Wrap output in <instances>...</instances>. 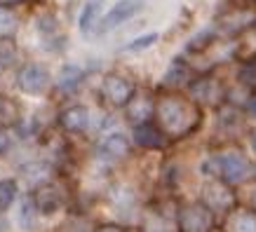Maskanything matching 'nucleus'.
<instances>
[{
  "mask_svg": "<svg viewBox=\"0 0 256 232\" xmlns=\"http://www.w3.org/2000/svg\"><path fill=\"white\" fill-rule=\"evenodd\" d=\"M190 96L195 103H216L221 96V89L212 77H198L190 82Z\"/></svg>",
  "mask_w": 256,
  "mask_h": 232,
  "instance_id": "13",
  "label": "nucleus"
},
{
  "mask_svg": "<svg viewBox=\"0 0 256 232\" xmlns=\"http://www.w3.org/2000/svg\"><path fill=\"white\" fill-rule=\"evenodd\" d=\"M96 153H99L101 160L118 162V160H124L127 155L132 153V143H130V139H127L124 134L113 132V134H106V136L99 141Z\"/></svg>",
  "mask_w": 256,
  "mask_h": 232,
  "instance_id": "8",
  "label": "nucleus"
},
{
  "mask_svg": "<svg viewBox=\"0 0 256 232\" xmlns=\"http://www.w3.org/2000/svg\"><path fill=\"white\" fill-rule=\"evenodd\" d=\"M158 40H160L158 33H146V35H139V38H134L132 42H127L122 49L124 52H144V49H150Z\"/></svg>",
  "mask_w": 256,
  "mask_h": 232,
  "instance_id": "21",
  "label": "nucleus"
},
{
  "mask_svg": "<svg viewBox=\"0 0 256 232\" xmlns=\"http://www.w3.org/2000/svg\"><path fill=\"white\" fill-rule=\"evenodd\" d=\"M16 26H19L16 14L8 5H0V38H12L16 33Z\"/></svg>",
  "mask_w": 256,
  "mask_h": 232,
  "instance_id": "18",
  "label": "nucleus"
},
{
  "mask_svg": "<svg viewBox=\"0 0 256 232\" xmlns=\"http://www.w3.org/2000/svg\"><path fill=\"white\" fill-rule=\"evenodd\" d=\"M16 197V181L12 178H2L0 181V211H5L12 207V202Z\"/></svg>",
  "mask_w": 256,
  "mask_h": 232,
  "instance_id": "20",
  "label": "nucleus"
},
{
  "mask_svg": "<svg viewBox=\"0 0 256 232\" xmlns=\"http://www.w3.org/2000/svg\"><path fill=\"white\" fill-rule=\"evenodd\" d=\"M235 230L256 232V211H240L235 216Z\"/></svg>",
  "mask_w": 256,
  "mask_h": 232,
  "instance_id": "22",
  "label": "nucleus"
},
{
  "mask_svg": "<svg viewBox=\"0 0 256 232\" xmlns=\"http://www.w3.org/2000/svg\"><path fill=\"white\" fill-rule=\"evenodd\" d=\"M252 204H254V209H256V193L252 195Z\"/></svg>",
  "mask_w": 256,
  "mask_h": 232,
  "instance_id": "30",
  "label": "nucleus"
},
{
  "mask_svg": "<svg viewBox=\"0 0 256 232\" xmlns=\"http://www.w3.org/2000/svg\"><path fill=\"white\" fill-rule=\"evenodd\" d=\"M19 120V106L8 96H0V127H10Z\"/></svg>",
  "mask_w": 256,
  "mask_h": 232,
  "instance_id": "19",
  "label": "nucleus"
},
{
  "mask_svg": "<svg viewBox=\"0 0 256 232\" xmlns=\"http://www.w3.org/2000/svg\"><path fill=\"white\" fill-rule=\"evenodd\" d=\"M252 146H254V150H256V136H254V141H252Z\"/></svg>",
  "mask_w": 256,
  "mask_h": 232,
  "instance_id": "31",
  "label": "nucleus"
},
{
  "mask_svg": "<svg viewBox=\"0 0 256 232\" xmlns=\"http://www.w3.org/2000/svg\"><path fill=\"white\" fill-rule=\"evenodd\" d=\"M176 221H178V230H186V232H204V230H212V225H214L212 211L202 202L181 207Z\"/></svg>",
  "mask_w": 256,
  "mask_h": 232,
  "instance_id": "5",
  "label": "nucleus"
},
{
  "mask_svg": "<svg viewBox=\"0 0 256 232\" xmlns=\"http://www.w3.org/2000/svg\"><path fill=\"white\" fill-rule=\"evenodd\" d=\"M90 120H92V113L87 106H68L66 110H62V115H59V124H62L66 132L70 134H82L87 132V127H90Z\"/></svg>",
  "mask_w": 256,
  "mask_h": 232,
  "instance_id": "10",
  "label": "nucleus"
},
{
  "mask_svg": "<svg viewBox=\"0 0 256 232\" xmlns=\"http://www.w3.org/2000/svg\"><path fill=\"white\" fill-rule=\"evenodd\" d=\"M240 82H244L247 87H256V61L242 63V68H240Z\"/></svg>",
  "mask_w": 256,
  "mask_h": 232,
  "instance_id": "26",
  "label": "nucleus"
},
{
  "mask_svg": "<svg viewBox=\"0 0 256 232\" xmlns=\"http://www.w3.org/2000/svg\"><path fill=\"white\" fill-rule=\"evenodd\" d=\"M212 42H214V31H202V33H198L195 38H190L188 49H190V52H200V49H207Z\"/></svg>",
  "mask_w": 256,
  "mask_h": 232,
  "instance_id": "23",
  "label": "nucleus"
},
{
  "mask_svg": "<svg viewBox=\"0 0 256 232\" xmlns=\"http://www.w3.org/2000/svg\"><path fill=\"white\" fill-rule=\"evenodd\" d=\"M10 146H12V139H10V134L5 132V127H0V157L8 153Z\"/></svg>",
  "mask_w": 256,
  "mask_h": 232,
  "instance_id": "27",
  "label": "nucleus"
},
{
  "mask_svg": "<svg viewBox=\"0 0 256 232\" xmlns=\"http://www.w3.org/2000/svg\"><path fill=\"white\" fill-rule=\"evenodd\" d=\"M132 139L134 143L139 148H146V150H158V148H164L167 146V139H164V132L160 127L146 120V122H139L134 124L132 129Z\"/></svg>",
  "mask_w": 256,
  "mask_h": 232,
  "instance_id": "9",
  "label": "nucleus"
},
{
  "mask_svg": "<svg viewBox=\"0 0 256 232\" xmlns=\"http://www.w3.org/2000/svg\"><path fill=\"white\" fill-rule=\"evenodd\" d=\"M144 7H146V2H144V0H120V2H116V5L108 9V14L101 16L96 33L116 31L118 26H122L124 21H130V19H134L136 14H141Z\"/></svg>",
  "mask_w": 256,
  "mask_h": 232,
  "instance_id": "4",
  "label": "nucleus"
},
{
  "mask_svg": "<svg viewBox=\"0 0 256 232\" xmlns=\"http://www.w3.org/2000/svg\"><path fill=\"white\" fill-rule=\"evenodd\" d=\"M247 113H249V115H252V117H256V96H254V99H252V101H249V103H247Z\"/></svg>",
  "mask_w": 256,
  "mask_h": 232,
  "instance_id": "28",
  "label": "nucleus"
},
{
  "mask_svg": "<svg viewBox=\"0 0 256 232\" xmlns=\"http://www.w3.org/2000/svg\"><path fill=\"white\" fill-rule=\"evenodd\" d=\"M19 221H22V225H26V228H31L33 225V221H36V204H33V197H28V200L22 202Z\"/></svg>",
  "mask_w": 256,
  "mask_h": 232,
  "instance_id": "25",
  "label": "nucleus"
},
{
  "mask_svg": "<svg viewBox=\"0 0 256 232\" xmlns=\"http://www.w3.org/2000/svg\"><path fill=\"white\" fill-rule=\"evenodd\" d=\"M12 2H19V0H0V5H12Z\"/></svg>",
  "mask_w": 256,
  "mask_h": 232,
  "instance_id": "29",
  "label": "nucleus"
},
{
  "mask_svg": "<svg viewBox=\"0 0 256 232\" xmlns=\"http://www.w3.org/2000/svg\"><path fill=\"white\" fill-rule=\"evenodd\" d=\"M16 49L12 45V40L10 38H0V68H8L12 59H14Z\"/></svg>",
  "mask_w": 256,
  "mask_h": 232,
  "instance_id": "24",
  "label": "nucleus"
},
{
  "mask_svg": "<svg viewBox=\"0 0 256 232\" xmlns=\"http://www.w3.org/2000/svg\"><path fill=\"white\" fill-rule=\"evenodd\" d=\"M62 193L56 190L54 186H42L36 190L33 195V204H36V211H40L42 216H52L62 209Z\"/></svg>",
  "mask_w": 256,
  "mask_h": 232,
  "instance_id": "12",
  "label": "nucleus"
},
{
  "mask_svg": "<svg viewBox=\"0 0 256 232\" xmlns=\"http://www.w3.org/2000/svg\"><path fill=\"white\" fill-rule=\"evenodd\" d=\"M101 12H104V0H87L82 12L78 16V28L80 33L90 38V35H96V28H99L101 21Z\"/></svg>",
  "mask_w": 256,
  "mask_h": 232,
  "instance_id": "11",
  "label": "nucleus"
},
{
  "mask_svg": "<svg viewBox=\"0 0 256 232\" xmlns=\"http://www.w3.org/2000/svg\"><path fill=\"white\" fill-rule=\"evenodd\" d=\"M134 92H136V87H134L132 80L118 75V73H108V75H104V80H101V94H104V99L108 101L110 106H116V108H124V103L132 99Z\"/></svg>",
  "mask_w": 256,
  "mask_h": 232,
  "instance_id": "6",
  "label": "nucleus"
},
{
  "mask_svg": "<svg viewBox=\"0 0 256 232\" xmlns=\"http://www.w3.org/2000/svg\"><path fill=\"white\" fill-rule=\"evenodd\" d=\"M202 174H216L224 183H244L252 176V164L242 153L230 150V153L216 155L200 167Z\"/></svg>",
  "mask_w": 256,
  "mask_h": 232,
  "instance_id": "2",
  "label": "nucleus"
},
{
  "mask_svg": "<svg viewBox=\"0 0 256 232\" xmlns=\"http://www.w3.org/2000/svg\"><path fill=\"white\" fill-rule=\"evenodd\" d=\"M254 21H256L254 12H249V9H235V12H230V14L221 16L218 26H221L224 31H228V33H242L244 28L254 26Z\"/></svg>",
  "mask_w": 256,
  "mask_h": 232,
  "instance_id": "15",
  "label": "nucleus"
},
{
  "mask_svg": "<svg viewBox=\"0 0 256 232\" xmlns=\"http://www.w3.org/2000/svg\"><path fill=\"white\" fill-rule=\"evenodd\" d=\"M124 108H127V117H130L134 124H139V122L150 120V115H153L156 106H153V101L148 99V96H141V94L134 92L132 99L124 103Z\"/></svg>",
  "mask_w": 256,
  "mask_h": 232,
  "instance_id": "14",
  "label": "nucleus"
},
{
  "mask_svg": "<svg viewBox=\"0 0 256 232\" xmlns=\"http://www.w3.org/2000/svg\"><path fill=\"white\" fill-rule=\"evenodd\" d=\"M16 87L24 94H42L50 87V73L40 63H26L16 73Z\"/></svg>",
  "mask_w": 256,
  "mask_h": 232,
  "instance_id": "7",
  "label": "nucleus"
},
{
  "mask_svg": "<svg viewBox=\"0 0 256 232\" xmlns=\"http://www.w3.org/2000/svg\"><path fill=\"white\" fill-rule=\"evenodd\" d=\"M200 202L214 214H228V211L235 209L238 204V197L235 193L228 188V183H224L221 178L218 181H210L202 186V193H200Z\"/></svg>",
  "mask_w": 256,
  "mask_h": 232,
  "instance_id": "3",
  "label": "nucleus"
},
{
  "mask_svg": "<svg viewBox=\"0 0 256 232\" xmlns=\"http://www.w3.org/2000/svg\"><path fill=\"white\" fill-rule=\"evenodd\" d=\"M254 2H256V0H254Z\"/></svg>",
  "mask_w": 256,
  "mask_h": 232,
  "instance_id": "32",
  "label": "nucleus"
},
{
  "mask_svg": "<svg viewBox=\"0 0 256 232\" xmlns=\"http://www.w3.org/2000/svg\"><path fill=\"white\" fill-rule=\"evenodd\" d=\"M153 115H158L160 129L172 139H184L200 124V108L198 103L184 96H164L156 103Z\"/></svg>",
  "mask_w": 256,
  "mask_h": 232,
  "instance_id": "1",
  "label": "nucleus"
},
{
  "mask_svg": "<svg viewBox=\"0 0 256 232\" xmlns=\"http://www.w3.org/2000/svg\"><path fill=\"white\" fill-rule=\"evenodd\" d=\"M188 80V66L184 61H174L167 68V73H164V77H162V85L164 87H172V89H176V87H181L184 82Z\"/></svg>",
  "mask_w": 256,
  "mask_h": 232,
  "instance_id": "17",
  "label": "nucleus"
},
{
  "mask_svg": "<svg viewBox=\"0 0 256 232\" xmlns=\"http://www.w3.org/2000/svg\"><path fill=\"white\" fill-rule=\"evenodd\" d=\"M82 80H85V70L76 66V63H66L56 77V85L62 92H76L80 85H82Z\"/></svg>",
  "mask_w": 256,
  "mask_h": 232,
  "instance_id": "16",
  "label": "nucleus"
}]
</instances>
